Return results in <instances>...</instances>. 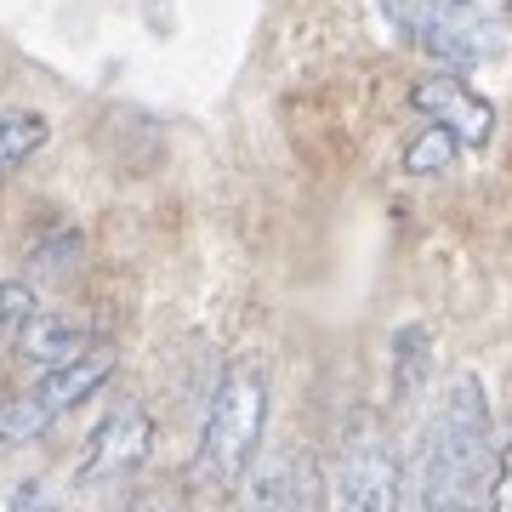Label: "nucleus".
Masks as SVG:
<instances>
[{
    "label": "nucleus",
    "instance_id": "39448f33",
    "mask_svg": "<svg viewBox=\"0 0 512 512\" xmlns=\"http://www.w3.org/2000/svg\"><path fill=\"white\" fill-rule=\"evenodd\" d=\"M410 97H416V109L427 114V120H439L444 131H456L467 148L490 143L495 109L461 80V74H421L416 86H410Z\"/></svg>",
    "mask_w": 512,
    "mask_h": 512
},
{
    "label": "nucleus",
    "instance_id": "0eeeda50",
    "mask_svg": "<svg viewBox=\"0 0 512 512\" xmlns=\"http://www.w3.org/2000/svg\"><path fill=\"white\" fill-rule=\"evenodd\" d=\"M114 376V353L109 348H92V353H80V359H69V365H57L40 376L35 387V399L52 410V416H63V410H74V404H86L97 393V387Z\"/></svg>",
    "mask_w": 512,
    "mask_h": 512
},
{
    "label": "nucleus",
    "instance_id": "1a4fd4ad",
    "mask_svg": "<svg viewBox=\"0 0 512 512\" xmlns=\"http://www.w3.org/2000/svg\"><path fill=\"white\" fill-rule=\"evenodd\" d=\"M52 126H46V114L35 109H0V177H12L23 160H35L40 148H46Z\"/></svg>",
    "mask_w": 512,
    "mask_h": 512
},
{
    "label": "nucleus",
    "instance_id": "f8f14e48",
    "mask_svg": "<svg viewBox=\"0 0 512 512\" xmlns=\"http://www.w3.org/2000/svg\"><path fill=\"white\" fill-rule=\"evenodd\" d=\"M52 410L35 399V393H23V399H6L0 404V450H18V444H35L46 427H52Z\"/></svg>",
    "mask_w": 512,
    "mask_h": 512
},
{
    "label": "nucleus",
    "instance_id": "7ed1b4c3",
    "mask_svg": "<svg viewBox=\"0 0 512 512\" xmlns=\"http://www.w3.org/2000/svg\"><path fill=\"white\" fill-rule=\"evenodd\" d=\"M336 512H404L399 456L376 416H353L336 456Z\"/></svg>",
    "mask_w": 512,
    "mask_h": 512
},
{
    "label": "nucleus",
    "instance_id": "9d476101",
    "mask_svg": "<svg viewBox=\"0 0 512 512\" xmlns=\"http://www.w3.org/2000/svg\"><path fill=\"white\" fill-rule=\"evenodd\" d=\"M456 154H461V137H456V131H444L439 120H427V126L410 137V148H404V171L427 183V177H444V171L456 165Z\"/></svg>",
    "mask_w": 512,
    "mask_h": 512
},
{
    "label": "nucleus",
    "instance_id": "dca6fc26",
    "mask_svg": "<svg viewBox=\"0 0 512 512\" xmlns=\"http://www.w3.org/2000/svg\"><path fill=\"white\" fill-rule=\"evenodd\" d=\"M490 512H512V433H507V450H501V473H495V507Z\"/></svg>",
    "mask_w": 512,
    "mask_h": 512
},
{
    "label": "nucleus",
    "instance_id": "f3484780",
    "mask_svg": "<svg viewBox=\"0 0 512 512\" xmlns=\"http://www.w3.org/2000/svg\"><path fill=\"white\" fill-rule=\"evenodd\" d=\"M131 512H177V507H165V501H143V507H131Z\"/></svg>",
    "mask_w": 512,
    "mask_h": 512
},
{
    "label": "nucleus",
    "instance_id": "ddd939ff",
    "mask_svg": "<svg viewBox=\"0 0 512 512\" xmlns=\"http://www.w3.org/2000/svg\"><path fill=\"white\" fill-rule=\"evenodd\" d=\"M80 268V234L74 228H57V234H46L29 251V274L35 279H63V274H74Z\"/></svg>",
    "mask_w": 512,
    "mask_h": 512
},
{
    "label": "nucleus",
    "instance_id": "9b49d317",
    "mask_svg": "<svg viewBox=\"0 0 512 512\" xmlns=\"http://www.w3.org/2000/svg\"><path fill=\"white\" fill-rule=\"evenodd\" d=\"M427 348H433V336L421 325L399 330V342H393V393L399 399H416V387L427 382Z\"/></svg>",
    "mask_w": 512,
    "mask_h": 512
},
{
    "label": "nucleus",
    "instance_id": "2eb2a0df",
    "mask_svg": "<svg viewBox=\"0 0 512 512\" xmlns=\"http://www.w3.org/2000/svg\"><path fill=\"white\" fill-rule=\"evenodd\" d=\"M63 501H57V490L46 484V478H29V484H18L12 490V501H6V512H57Z\"/></svg>",
    "mask_w": 512,
    "mask_h": 512
},
{
    "label": "nucleus",
    "instance_id": "f03ea898",
    "mask_svg": "<svg viewBox=\"0 0 512 512\" xmlns=\"http://www.w3.org/2000/svg\"><path fill=\"white\" fill-rule=\"evenodd\" d=\"M262 427H268V370L256 359L228 365L211 404H205L200 450H194V484L200 490H234L239 478L251 473L256 450H262Z\"/></svg>",
    "mask_w": 512,
    "mask_h": 512
},
{
    "label": "nucleus",
    "instance_id": "423d86ee",
    "mask_svg": "<svg viewBox=\"0 0 512 512\" xmlns=\"http://www.w3.org/2000/svg\"><path fill=\"white\" fill-rule=\"evenodd\" d=\"M319 478H313L308 456H274L262 461L239 495V512H313Z\"/></svg>",
    "mask_w": 512,
    "mask_h": 512
},
{
    "label": "nucleus",
    "instance_id": "a211bd4d",
    "mask_svg": "<svg viewBox=\"0 0 512 512\" xmlns=\"http://www.w3.org/2000/svg\"><path fill=\"white\" fill-rule=\"evenodd\" d=\"M456 6H473V0H456Z\"/></svg>",
    "mask_w": 512,
    "mask_h": 512
},
{
    "label": "nucleus",
    "instance_id": "6e6552de",
    "mask_svg": "<svg viewBox=\"0 0 512 512\" xmlns=\"http://www.w3.org/2000/svg\"><path fill=\"white\" fill-rule=\"evenodd\" d=\"M18 353L40 370H57V365H69V359H80V353H92V330L63 319V313H35L18 330Z\"/></svg>",
    "mask_w": 512,
    "mask_h": 512
},
{
    "label": "nucleus",
    "instance_id": "20e7f679",
    "mask_svg": "<svg viewBox=\"0 0 512 512\" xmlns=\"http://www.w3.org/2000/svg\"><path fill=\"white\" fill-rule=\"evenodd\" d=\"M154 450V421H148L143 404H120L92 427L86 439V456H80V484H120L148 461Z\"/></svg>",
    "mask_w": 512,
    "mask_h": 512
},
{
    "label": "nucleus",
    "instance_id": "f257e3e1",
    "mask_svg": "<svg viewBox=\"0 0 512 512\" xmlns=\"http://www.w3.org/2000/svg\"><path fill=\"white\" fill-rule=\"evenodd\" d=\"M495 473H501V450L490 427V399L478 376H456L421 427L410 512H490Z\"/></svg>",
    "mask_w": 512,
    "mask_h": 512
},
{
    "label": "nucleus",
    "instance_id": "4468645a",
    "mask_svg": "<svg viewBox=\"0 0 512 512\" xmlns=\"http://www.w3.org/2000/svg\"><path fill=\"white\" fill-rule=\"evenodd\" d=\"M35 285L29 279H12V285H0V336H12L18 342V330L35 319Z\"/></svg>",
    "mask_w": 512,
    "mask_h": 512
}]
</instances>
